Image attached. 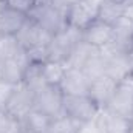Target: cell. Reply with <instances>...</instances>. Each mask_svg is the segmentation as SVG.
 Returning <instances> with one entry per match:
<instances>
[{"label": "cell", "mask_w": 133, "mask_h": 133, "mask_svg": "<svg viewBox=\"0 0 133 133\" xmlns=\"http://www.w3.org/2000/svg\"><path fill=\"white\" fill-rule=\"evenodd\" d=\"M45 133H46V132H45Z\"/></svg>", "instance_id": "cell-28"}, {"label": "cell", "mask_w": 133, "mask_h": 133, "mask_svg": "<svg viewBox=\"0 0 133 133\" xmlns=\"http://www.w3.org/2000/svg\"><path fill=\"white\" fill-rule=\"evenodd\" d=\"M14 88H16L14 84L8 82L5 79H0V108H5L6 107V104H8L9 98H11Z\"/></svg>", "instance_id": "cell-21"}, {"label": "cell", "mask_w": 133, "mask_h": 133, "mask_svg": "<svg viewBox=\"0 0 133 133\" xmlns=\"http://www.w3.org/2000/svg\"><path fill=\"white\" fill-rule=\"evenodd\" d=\"M82 71L87 74V77L90 81L98 79V77L105 74V57L101 54V50L91 59H88V62L82 66Z\"/></svg>", "instance_id": "cell-19"}, {"label": "cell", "mask_w": 133, "mask_h": 133, "mask_svg": "<svg viewBox=\"0 0 133 133\" xmlns=\"http://www.w3.org/2000/svg\"><path fill=\"white\" fill-rule=\"evenodd\" d=\"M98 51H99V48L91 46L87 42L81 40L77 43V46L71 51V54L68 56V59L65 61L66 68H79V70H82V66L88 62V59H91Z\"/></svg>", "instance_id": "cell-15"}, {"label": "cell", "mask_w": 133, "mask_h": 133, "mask_svg": "<svg viewBox=\"0 0 133 133\" xmlns=\"http://www.w3.org/2000/svg\"><path fill=\"white\" fill-rule=\"evenodd\" d=\"M91 81L79 68H66L65 74L59 84L65 96H85L88 95Z\"/></svg>", "instance_id": "cell-8"}, {"label": "cell", "mask_w": 133, "mask_h": 133, "mask_svg": "<svg viewBox=\"0 0 133 133\" xmlns=\"http://www.w3.org/2000/svg\"><path fill=\"white\" fill-rule=\"evenodd\" d=\"M5 5L9 8H14L17 11H22L25 14H28L33 6L36 5V0H5Z\"/></svg>", "instance_id": "cell-22"}, {"label": "cell", "mask_w": 133, "mask_h": 133, "mask_svg": "<svg viewBox=\"0 0 133 133\" xmlns=\"http://www.w3.org/2000/svg\"><path fill=\"white\" fill-rule=\"evenodd\" d=\"M0 133H22L20 121L9 115L5 108H0Z\"/></svg>", "instance_id": "cell-20"}, {"label": "cell", "mask_w": 133, "mask_h": 133, "mask_svg": "<svg viewBox=\"0 0 133 133\" xmlns=\"http://www.w3.org/2000/svg\"><path fill=\"white\" fill-rule=\"evenodd\" d=\"M105 108L133 121V73L118 84Z\"/></svg>", "instance_id": "cell-4"}, {"label": "cell", "mask_w": 133, "mask_h": 133, "mask_svg": "<svg viewBox=\"0 0 133 133\" xmlns=\"http://www.w3.org/2000/svg\"><path fill=\"white\" fill-rule=\"evenodd\" d=\"M95 119L104 133H129L132 125V119H127L105 107L99 108Z\"/></svg>", "instance_id": "cell-11"}, {"label": "cell", "mask_w": 133, "mask_h": 133, "mask_svg": "<svg viewBox=\"0 0 133 133\" xmlns=\"http://www.w3.org/2000/svg\"><path fill=\"white\" fill-rule=\"evenodd\" d=\"M119 82H116L115 79H111L110 76L104 74L98 79H93L90 84V90H88V96L96 102V105L99 108L107 107L110 98L113 96L116 87Z\"/></svg>", "instance_id": "cell-12"}, {"label": "cell", "mask_w": 133, "mask_h": 133, "mask_svg": "<svg viewBox=\"0 0 133 133\" xmlns=\"http://www.w3.org/2000/svg\"><path fill=\"white\" fill-rule=\"evenodd\" d=\"M98 12H99V5L90 0H77L66 12V20L68 25L84 31L88 25L98 20Z\"/></svg>", "instance_id": "cell-7"}, {"label": "cell", "mask_w": 133, "mask_h": 133, "mask_svg": "<svg viewBox=\"0 0 133 133\" xmlns=\"http://www.w3.org/2000/svg\"><path fill=\"white\" fill-rule=\"evenodd\" d=\"M28 17L51 34H56L68 25L66 14L54 8L53 5H34L33 9L28 12Z\"/></svg>", "instance_id": "cell-3"}, {"label": "cell", "mask_w": 133, "mask_h": 133, "mask_svg": "<svg viewBox=\"0 0 133 133\" xmlns=\"http://www.w3.org/2000/svg\"><path fill=\"white\" fill-rule=\"evenodd\" d=\"M51 118L46 116L45 113H42L40 110L33 108L22 121H20V127L22 133H45L48 130L50 124H51Z\"/></svg>", "instance_id": "cell-14"}, {"label": "cell", "mask_w": 133, "mask_h": 133, "mask_svg": "<svg viewBox=\"0 0 133 133\" xmlns=\"http://www.w3.org/2000/svg\"><path fill=\"white\" fill-rule=\"evenodd\" d=\"M99 107L88 95L85 96H65L64 95V115L79 121H91L96 118Z\"/></svg>", "instance_id": "cell-5"}, {"label": "cell", "mask_w": 133, "mask_h": 133, "mask_svg": "<svg viewBox=\"0 0 133 133\" xmlns=\"http://www.w3.org/2000/svg\"><path fill=\"white\" fill-rule=\"evenodd\" d=\"M77 133H104L102 129L99 127V124L96 122V119H91V121H85L79 125V130Z\"/></svg>", "instance_id": "cell-23"}, {"label": "cell", "mask_w": 133, "mask_h": 133, "mask_svg": "<svg viewBox=\"0 0 133 133\" xmlns=\"http://www.w3.org/2000/svg\"><path fill=\"white\" fill-rule=\"evenodd\" d=\"M28 14L3 5L0 8V36H16L25 25Z\"/></svg>", "instance_id": "cell-13"}, {"label": "cell", "mask_w": 133, "mask_h": 133, "mask_svg": "<svg viewBox=\"0 0 133 133\" xmlns=\"http://www.w3.org/2000/svg\"><path fill=\"white\" fill-rule=\"evenodd\" d=\"M34 98H36V95L33 90H30L23 82H20L16 85L5 110L9 115H12L16 119L22 121L34 108Z\"/></svg>", "instance_id": "cell-6"}, {"label": "cell", "mask_w": 133, "mask_h": 133, "mask_svg": "<svg viewBox=\"0 0 133 133\" xmlns=\"http://www.w3.org/2000/svg\"><path fill=\"white\" fill-rule=\"evenodd\" d=\"M81 40H82V31L71 25H66L64 30L53 34L46 48V61L65 62Z\"/></svg>", "instance_id": "cell-1"}, {"label": "cell", "mask_w": 133, "mask_h": 133, "mask_svg": "<svg viewBox=\"0 0 133 133\" xmlns=\"http://www.w3.org/2000/svg\"><path fill=\"white\" fill-rule=\"evenodd\" d=\"M90 2H93V3H96V5H101L104 0H90Z\"/></svg>", "instance_id": "cell-26"}, {"label": "cell", "mask_w": 133, "mask_h": 133, "mask_svg": "<svg viewBox=\"0 0 133 133\" xmlns=\"http://www.w3.org/2000/svg\"><path fill=\"white\" fill-rule=\"evenodd\" d=\"M77 0H51V5L54 6V8H57L59 11H62V12H68L70 11V8L76 3Z\"/></svg>", "instance_id": "cell-24"}, {"label": "cell", "mask_w": 133, "mask_h": 133, "mask_svg": "<svg viewBox=\"0 0 133 133\" xmlns=\"http://www.w3.org/2000/svg\"><path fill=\"white\" fill-rule=\"evenodd\" d=\"M82 40L91 46L104 48L113 42V26L98 19L82 31Z\"/></svg>", "instance_id": "cell-10"}, {"label": "cell", "mask_w": 133, "mask_h": 133, "mask_svg": "<svg viewBox=\"0 0 133 133\" xmlns=\"http://www.w3.org/2000/svg\"><path fill=\"white\" fill-rule=\"evenodd\" d=\"M81 124L82 122H79L66 115H62V116L51 121L46 133H77Z\"/></svg>", "instance_id": "cell-18"}, {"label": "cell", "mask_w": 133, "mask_h": 133, "mask_svg": "<svg viewBox=\"0 0 133 133\" xmlns=\"http://www.w3.org/2000/svg\"><path fill=\"white\" fill-rule=\"evenodd\" d=\"M42 64L43 62H30V65L26 66L25 74H23V81L22 82L30 90H33L34 95L39 90H42L45 85H48L45 82V79H43V74H42Z\"/></svg>", "instance_id": "cell-16"}, {"label": "cell", "mask_w": 133, "mask_h": 133, "mask_svg": "<svg viewBox=\"0 0 133 133\" xmlns=\"http://www.w3.org/2000/svg\"><path fill=\"white\" fill-rule=\"evenodd\" d=\"M34 108L40 110L51 119L64 115V93L59 85H45L36 93Z\"/></svg>", "instance_id": "cell-2"}, {"label": "cell", "mask_w": 133, "mask_h": 133, "mask_svg": "<svg viewBox=\"0 0 133 133\" xmlns=\"http://www.w3.org/2000/svg\"><path fill=\"white\" fill-rule=\"evenodd\" d=\"M30 57L25 50H22L17 56L2 61L0 62V79H5L14 85L20 84L23 81V74L26 66L30 65Z\"/></svg>", "instance_id": "cell-9"}, {"label": "cell", "mask_w": 133, "mask_h": 133, "mask_svg": "<svg viewBox=\"0 0 133 133\" xmlns=\"http://www.w3.org/2000/svg\"><path fill=\"white\" fill-rule=\"evenodd\" d=\"M129 133H133V121H132V125H130V130H129Z\"/></svg>", "instance_id": "cell-27"}, {"label": "cell", "mask_w": 133, "mask_h": 133, "mask_svg": "<svg viewBox=\"0 0 133 133\" xmlns=\"http://www.w3.org/2000/svg\"><path fill=\"white\" fill-rule=\"evenodd\" d=\"M125 54H127V59H129V64H130V68H132V73H133V43L129 46Z\"/></svg>", "instance_id": "cell-25"}, {"label": "cell", "mask_w": 133, "mask_h": 133, "mask_svg": "<svg viewBox=\"0 0 133 133\" xmlns=\"http://www.w3.org/2000/svg\"><path fill=\"white\" fill-rule=\"evenodd\" d=\"M66 71L65 62H59V61H45L42 64V74L46 84L50 85H59L64 74Z\"/></svg>", "instance_id": "cell-17"}]
</instances>
